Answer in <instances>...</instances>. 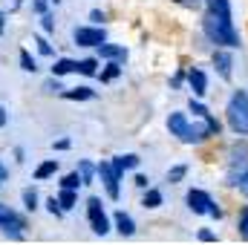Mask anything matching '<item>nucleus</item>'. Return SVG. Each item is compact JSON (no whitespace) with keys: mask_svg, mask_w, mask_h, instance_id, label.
I'll list each match as a JSON object with an SVG mask.
<instances>
[{"mask_svg":"<svg viewBox=\"0 0 248 245\" xmlns=\"http://www.w3.org/2000/svg\"><path fill=\"white\" fill-rule=\"evenodd\" d=\"M202 32L217 46H225V49H237L240 46V35H237L234 23L225 20V17H219V15H214V12H208L202 17Z\"/></svg>","mask_w":248,"mask_h":245,"instance_id":"1","label":"nucleus"},{"mask_svg":"<svg viewBox=\"0 0 248 245\" xmlns=\"http://www.w3.org/2000/svg\"><path fill=\"white\" fill-rule=\"evenodd\" d=\"M225 119H228V127L237 136H248V92L246 90H234L231 92L228 107H225Z\"/></svg>","mask_w":248,"mask_h":245,"instance_id":"2","label":"nucleus"},{"mask_svg":"<svg viewBox=\"0 0 248 245\" xmlns=\"http://www.w3.org/2000/svg\"><path fill=\"white\" fill-rule=\"evenodd\" d=\"M23 228H26V219H23L20 214H15L9 205L0 202V231H3V237L23 240Z\"/></svg>","mask_w":248,"mask_h":245,"instance_id":"3","label":"nucleus"},{"mask_svg":"<svg viewBox=\"0 0 248 245\" xmlns=\"http://www.w3.org/2000/svg\"><path fill=\"white\" fill-rule=\"evenodd\" d=\"M87 219H90L93 234H98V237L110 234V219H107L104 205H101V199H98V196H90V199H87Z\"/></svg>","mask_w":248,"mask_h":245,"instance_id":"4","label":"nucleus"},{"mask_svg":"<svg viewBox=\"0 0 248 245\" xmlns=\"http://www.w3.org/2000/svg\"><path fill=\"white\" fill-rule=\"evenodd\" d=\"M95 170H98V176H101V182H104L107 196H110L113 202H119V196H122V173H119L110 162H98Z\"/></svg>","mask_w":248,"mask_h":245,"instance_id":"5","label":"nucleus"},{"mask_svg":"<svg viewBox=\"0 0 248 245\" xmlns=\"http://www.w3.org/2000/svg\"><path fill=\"white\" fill-rule=\"evenodd\" d=\"M72 41H75V46H101L107 41V32H104V26H75Z\"/></svg>","mask_w":248,"mask_h":245,"instance_id":"6","label":"nucleus"},{"mask_svg":"<svg viewBox=\"0 0 248 245\" xmlns=\"http://www.w3.org/2000/svg\"><path fill=\"white\" fill-rule=\"evenodd\" d=\"M187 208L193 211V214H211V205H214V196L208 193V190H202V187H190L185 196Z\"/></svg>","mask_w":248,"mask_h":245,"instance_id":"7","label":"nucleus"},{"mask_svg":"<svg viewBox=\"0 0 248 245\" xmlns=\"http://www.w3.org/2000/svg\"><path fill=\"white\" fill-rule=\"evenodd\" d=\"M185 78H187V87H190L193 98H202V95L208 92V78H205V72H202L199 66H190L185 72Z\"/></svg>","mask_w":248,"mask_h":245,"instance_id":"8","label":"nucleus"},{"mask_svg":"<svg viewBox=\"0 0 248 245\" xmlns=\"http://www.w3.org/2000/svg\"><path fill=\"white\" fill-rule=\"evenodd\" d=\"M211 138V130H208V122L202 119V122L196 124H187V130H185V136L179 138V141H185V144H202V141H208Z\"/></svg>","mask_w":248,"mask_h":245,"instance_id":"9","label":"nucleus"},{"mask_svg":"<svg viewBox=\"0 0 248 245\" xmlns=\"http://www.w3.org/2000/svg\"><path fill=\"white\" fill-rule=\"evenodd\" d=\"M211 61H214V66H217L219 78H225V81L231 78V69H234V55H231L225 46H222V49H214V58H211Z\"/></svg>","mask_w":248,"mask_h":245,"instance_id":"10","label":"nucleus"},{"mask_svg":"<svg viewBox=\"0 0 248 245\" xmlns=\"http://www.w3.org/2000/svg\"><path fill=\"white\" fill-rule=\"evenodd\" d=\"M98 49V58H104V61H119V63H124L127 61V49L124 46H116V44H101V46H95Z\"/></svg>","mask_w":248,"mask_h":245,"instance_id":"11","label":"nucleus"},{"mask_svg":"<svg viewBox=\"0 0 248 245\" xmlns=\"http://www.w3.org/2000/svg\"><path fill=\"white\" fill-rule=\"evenodd\" d=\"M139 162H141V159H139L136 153H124V156H113V159H110V165H113L122 176L127 173V170H136V168H139Z\"/></svg>","mask_w":248,"mask_h":245,"instance_id":"12","label":"nucleus"},{"mask_svg":"<svg viewBox=\"0 0 248 245\" xmlns=\"http://www.w3.org/2000/svg\"><path fill=\"white\" fill-rule=\"evenodd\" d=\"M113 222H116V231H119L122 237H133V234H136V222H133V216H130V214H124V211H116Z\"/></svg>","mask_w":248,"mask_h":245,"instance_id":"13","label":"nucleus"},{"mask_svg":"<svg viewBox=\"0 0 248 245\" xmlns=\"http://www.w3.org/2000/svg\"><path fill=\"white\" fill-rule=\"evenodd\" d=\"M187 116L185 113H170L168 116V130H170V136H176V138H182L185 136V130H187Z\"/></svg>","mask_w":248,"mask_h":245,"instance_id":"14","label":"nucleus"},{"mask_svg":"<svg viewBox=\"0 0 248 245\" xmlns=\"http://www.w3.org/2000/svg\"><path fill=\"white\" fill-rule=\"evenodd\" d=\"M61 98H66V101H90V98H95V90L93 87H72V90H61Z\"/></svg>","mask_w":248,"mask_h":245,"instance_id":"15","label":"nucleus"},{"mask_svg":"<svg viewBox=\"0 0 248 245\" xmlns=\"http://www.w3.org/2000/svg\"><path fill=\"white\" fill-rule=\"evenodd\" d=\"M58 173V159H46V162H41L38 168H35V182H46V179H52Z\"/></svg>","mask_w":248,"mask_h":245,"instance_id":"16","label":"nucleus"},{"mask_svg":"<svg viewBox=\"0 0 248 245\" xmlns=\"http://www.w3.org/2000/svg\"><path fill=\"white\" fill-rule=\"evenodd\" d=\"M141 208H144V211H156V208H162V190H159V187H144Z\"/></svg>","mask_w":248,"mask_h":245,"instance_id":"17","label":"nucleus"},{"mask_svg":"<svg viewBox=\"0 0 248 245\" xmlns=\"http://www.w3.org/2000/svg\"><path fill=\"white\" fill-rule=\"evenodd\" d=\"M69 72H78V61H72V58H58V61L52 63V75H55V78H63V75H69Z\"/></svg>","mask_w":248,"mask_h":245,"instance_id":"18","label":"nucleus"},{"mask_svg":"<svg viewBox=\"0 0 248 245\" xmlns=\"http://www.w3.org/2000/svg\"><path fill=\"white\" fill-rule=\"evenodd\" d=\"M78 176H81V182H84V184H93V182H95V176H98V170H95V165H93V162L81 159V162H78Z\"/></svg>","mask_w":248,"mask_h":245,"instance_id":"19","label":"nucleus"},{"mask_svg":"<svg viewBox=\"0 0 248 245\" xmlns=\"http://www.w3.org/2000/svg\"><path fill=\"white\" fill-rule=\"evenodd\" d=\"M122 72H124V63H119V61H107V66H104V69L98 72V78H101V81L107 84V81H116V78H119Z\"/></svg>","mask_w":248,"mask_h":245,"instance_id":"20","label":"nucleus"},{"mask_svg":"<svg viewBox=\"0 0 248 245\" xmlns=\"http://www.w3.org/2000/svg\"><path fill=\"white\" fill-rule=\"evenodd\" d=\"M205 3H208V12H214V15L231 20V3H228V0H205Z\"/></svg>","mask_w":248,"mask_h":245,"instance_id":"21","label":"nucleus"},{"mask_svg":"<svg viewBox=\"0 0 248 245\" xmlns=\"http://www.w3.org/2000/svg\"><path fill=\"white\" fill-rule=\"evenodd\" d=\"M58 202H61L63 211H72V208H75V202H78V190H66V187H61Z\"/></svg>","mask_w":248,"mask_h":245,"instance_id":"22","label":"nucleus"},{"mask_svg":"<svg viewBox=\"0 0 248 245\" xmlns=\"http://www.w3.org/2000/svg\"><path fill=\"white\" fill-rule=\"evenodd\" d=\"M78 72L87 75V78L98 75V58H84V61H78Z\"/></svg>","mask_w":248,"mask_h":245,"instance_id":"23","label":"nucleus"},{"mask_svg":"<svg viewBox=\"0 0 248 245\" xmlns=\"http://www.w3.org/2000/svg\"><path fill=\"white\" fill-rule=\"evenodd\" d=\"M20 196H23V208L26 211H38V193H35V187H26Z\"/></svg>","mask_w":248,"mask_h":245,"instance_id":"24","label":"nucleus"},{"mask_svg":"<svg viewBox=\"0 0 248 245\" xmlns=\"http://www.w3.org/2000/svg\"><path fill=\"white\" fill-rule=\"evenodd\" d=\"M185 176H187V165H176V168H170V170H168V182H170V184H179Z\"/></svg>","mask_w":248,"mask_h":245,"instance_id":"25","label":"nucleus"},{"mask_svg":"<svg viewBox=\"0 0 248 245\" xmlns=\"http://www.w3.org/2000/svg\"><path fill=\"white\" fill-rule=\"evenodd\" d=\"M20 69L23 72H38V63L29 55V49H20Z\"/></svg>","mask_w":248,"mask_h":245,"instance_id":"26","label":"nucleus"},{"mask_svg":"<svg viewBox=\"0 0 248 245\" xmlns=\"http://www.w3.org/2000/svg\"><path fill=\"white\" fill-rule=\"evenodd\" d=\"M187 110L193 113V119H205V116L211 113V110H208V107H205V104H202L199 98H190V104H187Z\"/></svg>","mask_w":248,"mask_h":245,"instance_id":"27","label":"nucleus"},{"mask_svg":"<svg viewBox=\"0 0 248 245\" xmlns=\"http://www.w3.org/2000/svg\"><path fill=\"white\" fill-rule=\"evenodd\" d=\"M237 231H240V237H243V240H248V205L237 214Z\"/></svg>","mask_w":248,"mask_h":245,"instance_id":"28","label":"nucleus"},{"mask_svg":"<svg viewBox=\"0 0 248 245\" xmlns=\"http://www.w3.org/2000/svg\"><path fill=\"white\" fill-rule=\"evenodd\" d=\"M81 176H78V170H75V173H66V176H63L61 179V187H66V190H78V187H81Z\"/></svg>","mask_w":248,"mask_h":245,"instance_id":"29","label":"nucleus"},{"mask_svg":"<svg viewBox=\"0 0 248 245\" xmlns=\"http://www.w3.org/2000/svg\"><path fill=\"white\" fill-rule=\"evenodd\" d=\"M41 90H44V92H46V95H61V81H58V78H55V75H52V78H49V81H44V87H41Z\"/></svg>","mask_w":248,"mask_h":245,"instance_id":"30","label":"nucleus"},{"mask_svg":"<svg viewBox=\"0 0 248 245\" xmlns=\"http://www.w3.org/2000/svg\"><path fill=\"white\" fill-rule=\"evenodd\" d=\"M35 44H38V52L41 55H55V49H52V44L44 38V35H35Z\"/></svg>","mask_w":248,"mask_h":245,"instance_id":"31","label":"nucleus"},{"mask_svg":"<svg viewBox=\"0 0 248 245\" xmlns=\"http://www.w3.org/2000/svg\"><path fill=\"white\" fill-rule=\"evenodd\" d=\"M41 29H44L46 35H52V32H55V17H52L49 12H44V15H41Z\"/></svg>","mask_w":248,"mask_h":245,"instance_id":"32","label":"nucleus"},{"mask_svg":"<svg viewBox=\"0 0 248 245\" xmlns=\"http://www.w3.org/2000/svg\"><path fill=\"white\" fill-rule=\"evenodd\" d=\"M205 122H208V130H211V138H214V136H219V130H222L219 119H214V116L208 113V116H205Z\"/></svg>","mask_w":248,"mask_h":245,"instance_id":"33","label":"nucleus"},{"mask_svg":"<svg viewBox=\"0 0 248 245\" xmlns=\"http://www.w3.org/2000/svg\"><path fill=\"white\" fill-rule=\"evenodd\" d=\"M46 211H49V214H52V216H61V214H63L61 202H58V199H55V196H52V199H46Z\"/></svg>","mask_w":248,"mask_h":245,"instance_id":"34","label":"nucleus"},{"mask_svg":"<svg viewBox=\"0 0 248 245\" xmlns=\"http://www.w3.org/2000/svg\"><path fill=\"white\" fill-rule=\"evenodd\" d=\"M90 20H93L95 26H104V20H107V12H101V9H93V12H90Z\"/></svg>","mask_w":248,"mask_h":245,"instance_id":"35","label":"nucleus"},{"mask_svg":"<svg viewBox=\"0 0 248 245\" xmlns=\"http://www.w3.org/2000/svg\"><path fill=\"white\" fill-rule=\"evenodd\" d=\"M196 240H199V243H217V234L208 231V228H202V231L196 234Z\"/></svg>","mask_w":248,"mask_h":245,"instance_id":"36","label":"nucleus"},{"mask_svg":"<svg viewBox=\"0 0 248 245\" xmlns=\"http://www.w3.org/2000/svg\"><path fill=\"white\" fill-rule=\"evenodd\" d=\"M32 12H35V15L49 12V0H32Z\"/></svg>","mask_w":248,"mask_h":245,"instance_id":"37","label":"nucleus"},{"mask_svg":"<svg viewBox=\"0 0 248 245\" xmlns=\"http://www.w3.org/2000/svg\"><path fill=\"white\" fill-rule=\"evenodd\" d=\"M136 187H141V190H144V187H150V179H147L144 173H136Z\"/></svg>","mask_w":248,"mask_h":245,"instance_id":"38","label":"nucleus"},{"mask_svg":"<svg viewBox=\"0 0 248 245\" xmlns=\"http://www.w3.org/2000/svg\"><path fill=\"white\" fill-rule=\"evenodd\" d=\"M182 81H185V72L179 69V72L173 75V81H170V87H173V90H179V87H182Z\"/></svg>","mask_w":248,"mask_h":245,"instance_id":"39","label":"nucleus"},{"mask_svg":"<svg viewBox=\"0 0 248 245\" xmlns=\"http://www.w3.org/2000/svg\"><path fill=\"white\" fill-rule=\"evenodd\" d=\"M208 216H214V219L219 222V219H222V208H219V205L214 202V205H211V214H208Z\"/></svg>","mask_w":248,"mask_h":245,"instance_id":"40","label":"nucleus"},{"mask_svg":"<svg viewBox=\"0 0 248 245\" xmlns=\"http://www.w3.org/2000/svg\"><path fill=\"white\" fill-rule=\"evenodd\" d=\"M237 187H240V193H243V196L248 199V170H246V176H243V182L237 184Z\"/></svg>","mask_w":248,"mask_h":245,"instance_id":"41","label":"nucleus"},{"mask_svg":"<svg viewBox=\"0 0 248 245\" xmlns=\"http://www.w3.org/2000/svg\"><path fill=\"white\" fill-rule=\"evenodd\" d=\"M52 147H55V150H66V147H69V138H58V141H52Z\"/></svg>","mask_w":248,"mask_h":245,"instance_id":"42","label":"nucleus"},{"mask_svg":"<svg viewBox=\"0 0 248 245\" xmlns=\"http://www.w3.org/2000/svg\"><path fill=\"white\" fill-rule=\"evenodd\" d=\"M9 124V113H6V107H0V127H6Z\"/></svg>","mask_w":248,"mask_h":245,"instance_id":"43","label":"nucleus"},{"mask_svg":"<svg viewBox=\"0 0 248 245\" xmlns=\"http://www.w3.org/2000/svg\"><path fill=\"white\" fill-rule=\"evenodd\" d=\"M15 162H23V147H15Z\"/></svg>","mask_w":248,"mask_h":245,"instance_id":"44","label":"nucleus"},{"mask_svg":"<svg viewBox=\"0 0 248 245\" xmlns=\"http://www.w3.org/2000/svg\"><path fill=\"white\" fill-rule=\"evenodd\" d=\"M3 32H6V15L0 12V35H3Z\"/></svg>","mask_w":248,"mask_h":245,"instance_id":"45","label":"nucleus"},{"mask_svg":"<svg viewBox=\"0 0 248 245\" xmlns=\"http://www.w3.org/2000/svg\"><path fill=\"white\" fill-rule=\"evenodd\" d=\"M3 182H6V168H3V162H0V187H3Z\"/></svg>","mask_w":248,"mask_h":245,"instance_id":"46","label":"nucleus"},{"mask_svg":"<svg viewBox=\"0 0 248 245\" xmlns=\"http://www.w3.org/2000/svg\"><path fill=\"white\" fill-rule=\"evenodd\" d=\"M52 3H61V0H52Z\"/></svg>","mask_w":248,"mask_h":245,"instance_id":"47","label":"nucleus"},{"mask_svg":"<svg viewBox=\"0 0 248 245\" xmlns=\"http://www.w3.org/2000/svg\"><path fill=\"white\" fill-rule=\"evenodd\" d=\"M193 3H199V0H193Z\"/></svg>","mask_w":248,"mask_h":245,"instance_id":"48","label":"nucleus"}]
</instances>
